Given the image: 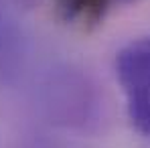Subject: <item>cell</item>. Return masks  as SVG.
<instances>
[{
    "label": "cell",
    "instance_id": "7a4b0ae2",
    "mask_svg": "<svg viewBox=\"0 0 150 148\" xmlns=\"http://www.w3.org/2000/svg\"><path fill=\"white\" fill-rule=\"evenodd\" d=\"M114 0H53L57 16L71 26L91 28L100 25Z\"/></svg>",
    "mask_w": 150,
    "mask_h": 148
},
{
    "label": "cell",
    "instance_id": "6da1fadb",
    "mask_svg": "<svg viewBox=\"0 0 150 148\" xmlns=\"http://www.w3.org/2000/svg\"><path fill=\"white\" fill-rule=\"evenodd\" d=\"M116 77L132 126L150 138V37L130 41L118 51Z\"/></svg>",
    "mask_w": 150,
    "mask_h": 148
}]
</instances>
